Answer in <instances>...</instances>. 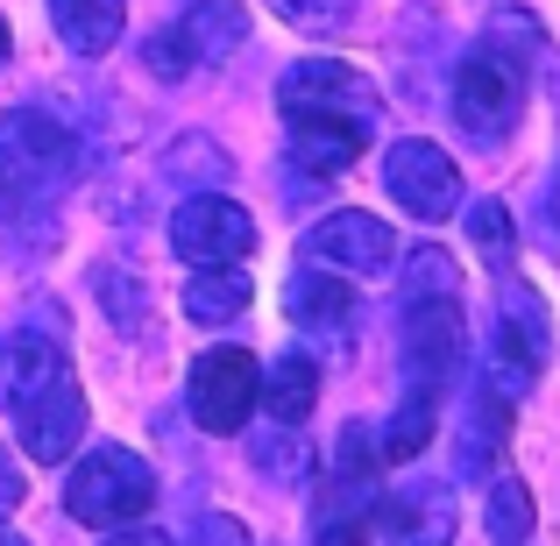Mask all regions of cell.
Segmentation results:
<instances>
[{
    "instance_id": "cell-9",
    "label": "cell",
    "mask_w": 560,
    "mask_h": 546,
    "mask_svg": "<svg viewBox=\"0 0 560 546\" xmlns=\"http://www.w3.org/2000/svg\"><path fill=\"white\" fill-rule=\"evenodd\" d=\"M14 419H22V454L28 462H65L85 433V391L71 376V362H57L36 391L14 397Z\"/></svg>"
},
{
    "instance_id": "cell-24",
    "label": "cell",
    "mask_w": 560,
    "mask_h": 546,
    "mask_svg": "<svg viewBox=\"0 0 560 546\" xmlns=\"http://www.w3.org/2000/svg\"><path fill=\"white\" fill-rule=\"evenodd\" d=\"M291 28H313V36H334V28L362 22V0H270Z\"/></svg>"
},
{
    "instance_id": "cell-33",
    "label": "cell",
    "mask_w": 560,
    "mask_h": 546,
    "mask_svg": "<svg viewBox=\"0 0 560 546\" xmlns=\"http://www.w3.org/2000/svg\"><path fill=\"white\" fill-rule=\"evenodd\" d=\"M355 546H370V539H355Z\"/></svg>"
},
{
    "instance_id": "cell-4",
    "label": "cell",
    "mask_w": 560,
    "mask_h": 546,
    "mask_svg": "<svg viewBox=\"0 0 560 546\" xmlns=\"http://www.w3.org/2000/svg\"><path fill=\"white\" fill-rule=\"evenodd\" d=\"M150 504H156V468L142 462L136 448H114V440L85 454L65 483V511L79 525H128Z\"/></svg>"
},
{
    "instance_id": "cell-15",
    "label": "cell",
    "mask_w": 560,
    "mask_h": 546,
    "mask_svg": "<svg viewBox=\"0 0 560 546\" xmlns=\"http://www.w3.org/2000/svg\"><path fill=\"white\" fill-rule=\"evenodd\" d=\"M504 440H511V397H497L490 383H482V391L468 397V411H462V440H454L462 476L468 483H490L497 468H504Z\"/></svg>"
},
{
    "instance_id": "cell-26",
    "label": "cell",
    "mask_w": 560,
    "mask_h": 546,
    "mask_svg": "<svg viewBox=\"0 0 560 546\" xmlns=\"http://www.w3.org/2000/svg\"><path fill=\"white\" fill-rule=\"evenodd\" d=\"M142 65H150L156 79H191V71H199V65H191V50L178 43V28H164V36L142 43Z\"/></svg>"
},
{
    "instance_id": "cell-22",
    "label": "cell",
    "mask_w": 560,
    "mask_h": 546,
    "mask_svg": "<svg viewBox=\"0 0 560 546\" xmlns=\"http://www.w3.org/2000/svg\"><path fill=\"white\" fill-rule=\"evenodd\" d=\"M490 539L497 546H525L533 539V490H525L518 476H504V483H490Z\"/></svg>"
},
{
    "instance_id": "cell-18",
    "label": "cell",
    "mask_w": 560,
    "mask_h": 546,
    "mask_svg": "<svg viewBox=\"0 0 560 546\" xmlns=\"http://www.w3.org/2000/svg\"><path fill=\"white\" fill-rule=\"evenodd\" d=\"M50 22L79 57H107L128 28V0H50Z\"/></svg>"
},
{
    "instance_id": "cell-12",
    "label": "cell",
    "mask_w": 560,
    "mask_h": 546,
    "mask_svg": "<svg viewBox=\"0 0 560 546\" xmlns=\"http://www.w3.org/2000/svg\"><path fill=\"white\" fill-rule=\"evenodd\" d=\"M284 121H291L284 156H291V178H299V185L341 178V171L362 156V142H370L362 121H334V114H284Z\"/></svg>"
},
{
    "instance_id": "cell-14",
    "label": "cell",
    "mask_w": 560,
    "mask_h": 546,
    "mask_svg": "<svg viewBox=\"0 0 560 546\" xmlns=\"http://www.w3.org/2000/svg\"><path fill=\"white\" fill-rule=\"evenodd\" d=\"M284 313L299 320L305 334L348 341V327H355V291H348V277H341V270L313 263V270H299V277L284 284Z\"/></svg>"
},
{
    "instance_id": "cell-27",
    "label": "cell",
    "mask_w": 560,
    "mask_h": 546,
    "mask_svg": "<svg viewBox=\"0 0 560 546\" xmlns=\"http://www.w3.org/2000/svg\"><path fill=\"white\" fill-rule=\"evenodd\" d=\"M164 171H178V178H185V171H213V178H228V150H213L206 136H185L178 150L164 156Z\"/></svg>"
},
{
    "instance_id": "cell-3",
    "label": "cell",
    "mask_w": 560,
    "mask_h": 546,
    "mask_svg": "<svg viewBox=\"0 0 560 546\" xmlns=\"http://www.w3.org/2000/svg\"><path fill=\"white\" fill-rule=\"evenodd\" d=\"M547 356H553L547 299H539L533 284H518V277H504V291H497V334H490V362H482V383H490L497 397H511V405H518V397L539 383Z\"/></svg>"
},
{
    "instance_id": "cell-10",
    "label": "cell",
    "mask_w": 560,
    "mask_h": 546,
    "mask_svg": "<svg viewBox=\"0 0 560 546\" xmlns=\"http://www.w3.org/2000/svg\"><path fill=\"white\" fill-rule=\"evenodd\" d=\"M383 185L411 220H447L462 213V164L440 142H390L383 150Z\"/></svg>"
},
{
    "instance_id": "cell-2",
    "label": "cell",
    "mask_w": 560,
    "mask_h": 546,
    "mask_svg": "<svg viewBox=\"0 0 560 546\" xmlns=\"http://www.w3.org/2000/svg\"><path fill=\"white\" fill-rule=\"evenodd\" d=\"M79 164V136L43 107L0 114V199H50Z\"/></svg>"
},
{
    "instance_id": "cell-11",
    "label": "cell",
    "mask_w": 560,
    "mask_h": 546,
    "mask_svg": "<svg viewBox=\"0 0 560 546\" xmlns=\"http://www.w3.org/2000/svg\"><path fill=\"white\" fill-rule=\"evenodd\" d=\"M305 256L327 263V270H341V277H383L397 263V234L383 228L376 213H362V206H341V213L313 220Z\"/></svg>"
},
{
    "instance_id": "cell-30",
    "label": "cell",
    "mask_w": 560,
    "mask_h": 546,
    "mask_svg": "<svg viewBox=\"0 0 560 546\" xmlns=\"http://www.w3.org/2000/svg\"><path fill=\"white\" fill-rule=\"evenodd\" d=\"M14 504H22V468L0 454V525H8V511H14Z\"/></svg>"
},
{
    "instance_id": "cell-6",
    "label": "cell",
    "mask_w": 560,
    "mask_h": 546,
    "mask_svg": "<svg viewBox=\"0 0 560 546\" xmlns=\"http://www.w3.org/2000/svg\"><path fill=\"white\" fill-rule=\"evenodd\" d=\"M277 107L284 114H334V121L370 128L383 114V93L370 85V71L341 65V57H299V65L277 79Z\"/></svg>"
},
{
    "instance_id": "cell-16",
    "label": "cell",
    "mask_w": 560,
    "mask_h": 546,
    "mask_svg": "<svg viewBox=\"0 0 560 546\" xmlns=\"http://www.w3.org/2000/svg\"><path fill=\"white\" fill-rule=\"evenodd\" d=\"M171 28H178V43L191 50V65H220L228 50H242L248 14H242V0H191Z\"/></svg>"
},
{
    "instance_id": "cell-7",
    "label": "cell",
    "mask_w": 560,
    "mask_h": 546,
    "mask_svg": "<svg viewBox=\"0 0 560 546\" xmlns=\"http://www.w3.org/2000/svg\"><path fill=\"white\" fill-rule=\"evenodd\" d=\"M256 391H262V369H256L248 348H206V356L191 362L185 411L206 433H242L248 411H256Z\"/></svg>"
},
{
    "instance_id": "cell-1",
    "label": "cell",
    "mask_w": 560,
    "mask_h": 546,
    "mask_svg": "<svg viewBox=\"0 0 560 546\" xmlns=\"http://www.w3.org/2000/svg\"><path fill=\"white\" fill-rule=\"evenodd\" d=\"M447 100H454V121L468 128V142L497 150V142L518 128V114H525V65H518V50H511L504 36L476 43V50L454 65Z\"/></svg>"
},
{
    "instance_id": "cell-17",
    "label": "cell",
    "mask_w": 560,
    "mask_h": 546,
    "mask_svg": "<svg viewBox=\"0 0 560 546\" xmlns=\"http://www.w3.org/2000/svg\"><path fill=\"white\" fill-rule=\"evenodd\" d=\"M256 405H270L277 426H305V411L319 405V356H305V348H284V356L270 362V376H262Z\"/></svg>"
},
{
    "instance_id": "cell-5",
    "label": "cell",
    "mask_w": 560,
    "mask_h": 546,
    "mask_svg": "<svg viewBox=\"0 0 560 546\" xmlns=\"http://www.w3.org/2000/svg\"><path fill=\"white\" fill-rule=\"evenodd\" d=\"M397 341H405V383L447 397V383L468 362V327H462V291H440V299H405L397 320Z\"/></svg>"
},
{
    "instance_id": "cell-19",
    "label": "cell",
    "mask_w": 560,
    "mask_h": 546,
    "mask_svg": "<svg viewBox=\"0 0 560 546\" xmlns=\"http://www.w3.org/2000/svg\"><path fill=\"white\" fill-rule=\"evenodd\" d=\"M248 277H242V263H213V270H199L185 284V320H199V327H234V320L248 313Z\"/></svg>"
},
{
    "instance_id": "cell-21",
    "label": "cell",
    "mask_w": 560,
    "mask_h": 546,
    "mask_svg": "<svg viewBox=\"0 0 560 546\" xmlns=\"http://www.w3.org/2000/svg\"><path fill=\"white\" fill-rule=\"evenodd\" d=\"M468 242H476V256L504 277L511 263H518V220H511V206L504 199H476L468 206Z\"/></svg>"
},
{
    "instance_id": "cell-28",
    "label": "cell",
    "mask_w": 560,
    "mask_h": 546,
    "mask_svg": "<svg viewBox=\"0 0 560 546\" xmlns=\"http://www.w3.org/2000/svg\"><path fill=\"white\" fill-rule=\"evenodd\" d=\"M185 546H248V533H242V519H228V511H206Z\"/></svg>"
},
{
    "instance_id": "cell-25",
    "label": "cell",
    "mask_w": 560,
    "mask_h": 546,
    "mask_svg": "<svg viewBox=\"0 0 560 546\" xmlns=\"http://www.w3.org/2000/svg\"><path fill=\"white\" fill-rule=\"evenodd\" d=\"M305 462H313V454H305L299 426H284V433H277V419H270V433H256V468H262L270 483H291Z\"/></svg>"
},
{
    "instance_id": "cell-20",
    "label": "cell",
    "mask_w": 560,
    "mask_h": 546,
    "mask_svg": "<svg viewBox=\"0 0 560 546\" xmlns=\"http://www.w3.org/2000/svg\"><path fill=\"white\" fill-rule=\"evenodd\" d=\"M433 426H440V391H425V383H405V405L390 411V426H383V440H376L383 468H390V462H411V454L433 440Z\"/></svg>"
},
{
    "instance_id": "cell-13",
    "label": "cell",
    "mask_w": 560,
    "mask_h": 546,
    "mask_svg": "<svg viewBox=\"0 0 560 546\" xmlns=\"http://www.w3.org/2000/svg\"><path fill=\"white\" fill-rule=\"evenodd\" d=\"M376 539L383 546H454L447 483H405V490L376 497Z\"/></svg>"
},
{
    "instance_id": "cell-31",
    "label": "cell",
    "mask_w": 560,
    "mask_h": 546,
    "mask_svg": "<svg viewBox=\"0 0 560 546\" xmlns=\"http://www.w3.org/2000/svg\"><path fill=\"white\" fill-rule=\"evenodd\" d=\"M14 57V36H8V14H0V65Z\"/></svg>"
},
{
    "instance_id": "cell-8",
    "label": "cell",
    "mask_w": 560,
    "mask_h": 546,
    "mask_svg": "<svg viewBox=\"0 0 560 546\" xmlns=\"http://www.w3.org/2000/svg\"><path fill=\"white\" fill-rule=\"evenodd\" d=\"M171 248H178L191 270L242 263L248 248H256V220H248V206H234L228 191H191L178 213H171Z\"/></svg>"
},
{
    "instance_id": "cell-29",
    "label": "cell",
    "mask_w": 560,
    "mask_h": 546,
    "mask_svg": "<svg viewBox=\"0 0 560 546\" xmlns=\"http://www.w3.org/2000/svg\"><path fill=\"white\" fill-rule=\"evenodd\" d=\"M100 546H178L171 533H156V525H121V533H107Z\"/></svg>"
},
{
    "instance_id": "cell-23",
    "label": "cell",
    "mask_w": 560,
    "mask_h": 546,
    "mask_svg": "<svg viewBox=\"0 0 560 546\" xmlns=\"http://www.w3.org/2000/svg\"><path fill=\"white\" fill-rule=\"evenodd\" d=\"M405 299H440V291H462V270L447 263V248H433V242H419L405 256Z\"/></svg>"
},
{
    "instance_id": "cell-32",
    "label": "cell",
    "mask_w": 560,
    "mask_h": 546,
    "mask_svg": "<svg viewBox=\"0 0 560 546\" xmlns=\"http://www.w3.org/2000/svg\"><path fill=\"white\" fill-rule=\"evenodd\" d=\"M0 546H22V539H14V533H8V525H0Z\"/></svg>"
}]
</instances>
